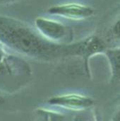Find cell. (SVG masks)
<instances>
[{
  "label": "cell",
  "instance_id": "6da1fadb",
  "mask_svg": "<svg viewBox=\"0 0 120 121\" xmlns=\"http://www.w3.org/2000/svg\"><path fill=\"white\" fill-rule=\"evenodd\" d=\"M0 43L25 56L48 58L61 53L86 51L85 40L71 45L50 41L35 28L17 18L0 14Z\"/></svg>",
  "mask_w": 120,
  "mask_h": 121
},
{
  "label": "cell",
  "instance_id": "7a4b0ae2",
  "mask_svg": "<svg viewBox=\"0 0 120 121\" xmlns=\"http://www.w3.org/2000/svg\"><path fill=\"white\" fill-rule=\"evenodd\" d=\"M37 30L47 40L56 42H69L73 38V30L68 26L45 17H37L35 21Z\"/></svg>",
  "mask_w": 120,
  "mask_h": 121
},
{
  "label": "cell",
  "instance_id": "3957f363",
  "mask_svg": "<svg viewBox=\"0 0 120 121\" xmlns=\"http://www.w3.org/2000/svg\"><path fill=\"white\" fill-rule=\"evenodd\" d=\"M47 13L52 16L78 21L92 17L95 14V9L88 5L71 2L50 6Z\"/></svg>",
  "mask_w": 120,
  "mask_h": 121
},
{
  "label": "cell",
  "instance_id": "277c9868",
  "mask_svg": "<svg viewBox=\"0 0 120 121\" xmlns=\"http://www.w3.org/2000/svg\"><path fill=\"white\" fill-rule=\"evenodd\" d=\"M110 30L113 38L120 40V16L112 23Z\"/></svg>",
  "mask_w": 120,
  "mask_h": 121
},
{
  "label": "cell",
  "instance_id": "5b68a950",
  "mask_svg": "<svg viewBox=\"0 0 120 121\" xmlns=\"http://www.w3.org/2000/svg\"><path fill=\"white\" fill-rule=\"evenodd\" d=\"M2 45L0 43V65L3 63V62L4 61L6 57V55L5 54L3 48H2Z\"/></svg>",
  "mask_w": 120,
  "mask_h": 121
},
{
  "label": "cell",
  "instance_id": "8992f818",
  "mask_svg": "<svg viewBox=\"0 0 120 121\" xmlns=\"http://www.w3.org/2000/svg\"><path fill=\"white\" fill-rule=\"evenodd\" d=\"M18 0H0V5L3 4H11L15 1H17Z\"/></svg>",
  "mask_w": 120,
  "mask_h": 121
}]
</instances>
